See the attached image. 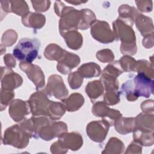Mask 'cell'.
<instances>
[{"mask_svg":"<svg viewBox=\"0 0 154 154\" xmlns=\"http://www.w3.org/2000/svg\"><path fill=\"white\" fill-rule=\"evenodd\" d=\"M138 29L143 36L153 35V26L152 19L147 16L140 14L135 20Z\"/></svg>","mask_w":154,"mask_h":154,"instance_id":"12","label":"cell"},{"mask_svg":"<svg viewBox=\"0 0 154 154\" xmlns=\"http://www.w3.org/2000/svg\"><path fill=\"white\" fill-rule=\"evenodd\" d=\"M92 111L95 116L109 118L112 123L114 119H119L122 116V114L118 110L110 109L104 103L100 102H97L94 105Z\"/></svg>","mask_w":154,"mask_h":154,"instance_id":"11","label":"cell"},{"mask_svg":"<svg viewBox=\"0 0 154 154\" xmlns=\"http://www.w3.org/2000/svg\"><path fill=\"white\" fill-rule=\"evenodd\" d=\"M24 25L33 28H40L45 23V17L41 14L28 13L22 17Z\"/></svg>","mask_w":154,"mask_h":154,"instance_id":"14","label":"cell"},{"mask_svg":"<svg viewBox=\"0 0 154 154\" xmlns=\"http://www.w3.org/2000/svg\"><path fill=\"white\" fill-rule=\"evenodd\" d=\"M96 56L98 60L103 63L106 62L105 57H108V58L111 61L114 59V55L112 54V52L109 49H104L99 51Z\"/></svg>","mask_w":154,"mask_h":154,"instance_id":"26","label":"cell"},{"mask_svg":"<svg viewBox=\"0 0 154 154\" xmlns=\"http://www.w3.org/2000/svg\"><path fill=\"white\" fill-rule=\"evenodd\" d=\"M40 91L34 93L28 100L31 111L34 116H48V108L51 100H49L46 95Z\"/></svg>","mask_w":154,"mask_h":154,"instance_id":"4","label":"cell"},{"mask_svg":"<svg viewBox=\"0 0 154 154\" xmlns=\"http://www.w3.org/2000/svg\"><path fill=\"white\" fill-rule=\"evenodd\" d=\"M131 25L120 17L113 22L115 37L117 39L121 40L122 45L120 48L123 54H126L128 48H130L132 55L135 54L137 52L135 35Z\"/></svg>","mask_w":154,"mask_h":154,"instance_id":"2","label":"cell"},{"mask_svg":"<svg viewBox=\"0 0 154 154\" xmlns=\"http://www.w3.org/2000/svg\"><path fill=\"white\" fill-rule=\"evenodd\" d=\"M139 10L144 12H150L152 10V1H136Z\"/></svg>","mask_w":154,"mask_h":154,"instance_id":"28","label":"cell"},{"mask_svg":"<svg viewBox=\"0 0 154 154\" xmlns=\"http://www.w3.org/2000/svg\"><path fill=\"white\" fill-rule=\"evenodd\" d=\"M10 2L11 4V9L12 10V11L16 13L17 15L20 16L19 9H22L26 14L29 13V8L25 1H10Z\"/></svg>","mask_w":154,"mask_h":154,"instance_id":"24","label":"cell"},{"mask_svg":"<svg viewBox=\"0 0 154 154\" xmlns=\"http://www.w3.org/2000/svg\"><path fill=\"white\" fill-rule=\"evenodd\" d=\"M102 33L99 42L103 43H108L114 41L115 37L110 29L108 23L104 21L97 20L93 24L91 28V34L93 37Z\"/></svg>","mask_w":154,"mask_h":154,"instance_id":"8","label":"cell"},{"mask_svg":"<svg viewBox=\"0 0 154 154\" xmlns=\"http://www.w3.org/2000/svg\"><path fill=\"white\" fill-rule=\"evenodd\" d=\"M135 128L145 132H153V114L141 113L135 119Z\"/></svg>","mask_w":154,"mask_h":154,"instance_id":"13","label":"cell"},{"mask_svg":"<svg viewBox=\"0 0 154 154\" xmlns=\"http://www.w3.org/2000/svg\"><path fill=\"white\" fill-rule=\"evenodd\" d=\"M30 108L28 102L16 99L13 100L9 108V114L11 118L16 122L20 121L23 117L29 114Z\"/></svg>","mask_w":154,"mask_h":154,"instance_id":"10","label":"cell"},{"mask_svg":"<svg viewBox=\"0 0 154 154\" xmlns=\"http://www.w3.org/2000/svg\"><path fill=\"white\" fill-rule=\"evenodd\" d=\"M135 128V118L119 117L115 122V129L122 134H126L134 131Z\"/></svg>","mask_w":154,"mask_h":154,"instance_id":"15","label":"cell"},{"mask_svg":"<svg viewBox=\"0 0 154 154\" xmlns=\"http://www.w3.org/2000/svg\"><path fill=\"white\" fill-rule=\"evenodd\" d=\"M103 91V88L102 84L99 81H91L85 87V92L92 100L98 98L102 94Z\"/></svg>","mask_w":154,"mask_h":154,"instance_id":"20","label":"cell"},{"mask_svg":"<svg viewBox=\"0 0 154 154\" xmlns=\"http://www.w3.org/2000/svg\"><path fill=\"white\" fill-rule=\"evenodd\" d=\"M80 63L79 57L64 50L62 57L58 60L57 70L61 73L67 74L71 69L75 68Z\"/></svg>","mask_w":154,"mask_h":154,"instance_id":"9","label":"cell"},{"mask_svg":"<svg viewBox=\"0 0 154 154\" xmlns=\"http://www.w3.org/2000/svg\"><path fill=\"white\" fill-rule=\"evenodd\" d=\"M135 70L138 73H143L150 79L153 78V64L146 60H139L137 61Z\"/></svg>","mask_w":154,"mask_h":154,"instance_id":"22","label":"cell"},{"mask_svg":"<svg viewBox=\"0 0 154 154\" xmlns=\"http://www.w3.org/2000/svg\"><path fill=\"white\" fill-rule=\"evenodd\" d=\"M110 124L106 120H102L90 122L87 128L88 137L96 142H102L106 136Z\"/></svg>","mask_w":154,"mask_h":154,"instance_id":"5","label":"cell"},{"mask_svg":"<svg viewBox=\"0 0 154 154\" xmlns=\"http://www.w3.org/2000/svg\"><path fill=\"white\" fill-rule=\"evenodd\" d=\"M64 112L65 109L63 104L60 102H54L51 100L48 108V116L51 119L57 120L60 119Z\"/></svg>","mask_w":154,"mask_h":154,"instance_id":"21","label":"cell"},{"mask_svg":"<svg viewBox=\"0 0 154 154\" xmlns=\"http://www.w3.org/2000/svg\"><path fill=\"white\" fill-rule=\"evenodd\" d=\"M46 2V1H31V3L32 4L33 8L35 10L37 11H45L48 10V9L49 8L51 5V2L49 1L48 3L45 4Z\"/></svg>","mask_w":154,"mask_h":154,"instance_id":"27","label":"cell"},{"mask_svg":"<svg viewBox=\"0 0 154 154\" xmlns=\"http://www.w3.org/2000/svg\"><path fill=\"white\" fill-rule=\"evenodd\" d=\"M68 3H70V4H74L75 5H79L81 3H85L86 2H82V1H72V2H70V1H66Z\"/></svg>","mask_w":154,"mask_h":154,"instance_id":"29","label":"cell"},{"mask_svg":"<svg viewBox=\"0 0 154 154\" xmlns=\"http://www.w3.org/2000/svg\"><path fill=\"white\" fill-rule=\"evenodd\" d=\"M80 35L79 32L73 30L68 32L63 37L65 38L67 45L70 49L76 50L79 49L82 44V37L76 38Z\"/></svg>","mask_w":154,"mask_h":154,"instance_id":"19","label":"cell"},{"mask_svg":"<svg viewBox=\"0 0 154 154\" xmlns=\"http://www.w3.org/2000/svg\"><path fill=\"white\" fill-rule=\"evenodd\" d=\"M119 101V93L117 91H109L104 95V102L108 105H115Z\"/></svg>","mask_w":154,"mask_h":154,"instance_id":"25","label":"cell"},{"mask_svg":"<svg viewBox=\"0 0 154 154\" xmlns=\"http://www.w3.org/2000/svg\"><path fill=\"white\" fill-rule=\"evenodd\" d=\"M46 92L49 96H54L56 98L62 99L68 94V90L64 84L60 76L54 75L49 78L46 87Z\"/></svg>","mask_w":154,"mask_h":154,"instance_id":"6","label":"cell"},{"mask_svg":"<svg viewBox=\"0 0 154 154\" xmlns=\"http://www.w3.org/2000/svg\"><path fill=\"white\" fill-rule=\"evenodd\" d=\"M134 139L143 146H152L153 144V132H145L135 129Z\"/></svg>","mask_w":154,"mask_h":154,"instance_id":"18","label":"cell"},{"mask_svg":"<svg viewBox=\"0 0 154 154\" xmlns=\"http://www.w3.org/2000/svg\"><path fill=\"white\" fill-rule=\"evenodd\" d=\"M78 72L84 78H93L100 75L101 70L100 67L97 64L94 63H89L81 66Z\"/></svg>","mask_w":154,"mask_h":154,"instance_id":"17","label":"cell"},{"mask_svg":"<svg viewBox=\"0 0 154 154\" xmlns=\"http://www.w3.org/2000/svg\"><path fill=\"white\" fill-rule=\"evenodd\" d=\"M122 91L129 101H135L139 96L149 97L153 94V80L139 72L134 79L122 85Z\"/></svg>","mask_w":154,"mask_h":154,"instance_id":"1","label":"cell"},{"mask_svg":"<svg viewBox=\"0 0 154 154\" xmlns=\"http://www.w3.org/2000/svg\"><path fill=\"white\" fill-rule=\"evenodd\" d=\"M64 107L69 111H75L80 108L84 102L83 96L79 93H73L66 99L62 100Z\"/></svg>","mask_w":154,"mask_h":154,"instance_id":"16","label":"cell"},{"mask_svg":"<svg viewBox=\"0 0 154 154\" xmlns=\"http://www.w3.org/2000/svg\"><path fill=\"white\" fill-rule=\"evenodd\" d=\"M40 42L37 38H23L14 47V57L23 63H31L38 56Z\"/></svg>","mask_w":154,"mask_h":154,"instance_id":"3","label":"cell"},{"mask_svg":"<svg viewBox=\"0 0 154 154\" xmlns=\"http://www.w3.org/2000/svg\"><path fill=\"white\" fill-rule=\"evenodd\" d=\"M19 66L23 71L25 72L28 78L34 83L37 90L44 86L45 76L39 66L23 62L20 63Z\"/></svg>","mask_w":154,"mask_h":154,"instance_id":"7","label":"cell"},{"mask_svg":"<svg viewBox=\"0 0 154 154\" xmlns=\"http://www.w3.org/2000/svg\"><path fill=\"white\" fill-rule=\"evenodd\" d=\"M69 83L70 87L73 89H76L80 87L82 84V76L78 72L72 73L69 76Z\"/></svg>","mask_w":154,"mask_h":154,"instance_id":"23","label":"cell"}]
</instances>
